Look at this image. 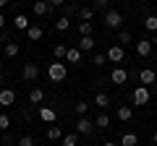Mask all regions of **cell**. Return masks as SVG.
<instances>
[{
  "instance_id": "9a60e30c",
  "label": "cell",
  "mask_w": 157,
  "mask_h": 146,
  "mask_svg": "<svg viewBox=\"0 0 157 146\" xmlns=\"http://www.w3.org/2000/svg\"><path fill=\"white\" fill-rule=\"evenodd\" d=\"M115 115H118V120H121V123H126V120H131V118H134V110H131L128 104H121Z\"/></svg>"
},
{
  "instance_id": "2e32d148",
  "label": "cell",
  "mask_w": 157,
  "mask_h": 146,
  "mask_svg": "<svg viewBox=\"0 0 157 146\" xmlns=\"http://www.w3.org/2000/svg\"><path fill=\"white\" fill-rule=\"evenodd\" d=\"M42 99H45V91L39 89V86H34V89L29 91V102H32V104H42Z\"/></svg>"
},
{
  "instance_id": "ffe728a7",
  "label": "cell",
  "mask_w": 157,
  "mask_h": 146,
  "mask_svg": "<svg viewBox=\"0 0 157 146\" xmlns=\"http://www.w3.org/2000/svg\"><path fill=\"white\" fill-rule=\"evenodd\" d=\"M66 52H68V47L63 45V42H58V45L52 47V55H55V60H66Z\"/></svg>"
},
{
  "instance_id": "d6986e66",
  "label": "cell",
  "mask_w": 157,
  "mask_h": 146,
  "mask_svg": "<svg viewBox=\"0 0 157 146\" xmlns=\"http://www.w3.org/2000/svg\"><path fill=\"white\" fill-rule=\"evenodd\" d=\"M42 34H45V31H42V26H29L26 29V37H29V39H34V42L42 39Z\"/></svg>"
},
{
  "instance_id": "484cf974",
  "label": "cell",
  "mask_w": 157,
  "mask_h": 146,
  "mask_svg": "<svg viewBox=\"0 0 157 146\" xmlns=\"http://www.w3.org/2000/svg\"><path fill=\"white\" fill-rule=\"evenodd\" d=\"M92 63H94L97 68H102L107 63V55H105V52H94V55H92Z\"/></svg>"
},
{
  "instance_id": "8fae6325",
  "label": "cell",
  "mask_w": 157,
  "mask_h": 146,
  "mask_svg": "<svg viewBox=\"0 0 157 146\" xmlns=\"http://www.w3.org/2000/svg\"><path fill=\"white\" fill-rule=\"evenodd\" d=\"M78 50L81 52H92L94 50V37H92V34L89 37H78Z\"/></svg>"
},
{
  "instance_id": "e575fe53",
  "label": "cell",
  "mask_w": 157,
  "mask_h": 146,
  "mask_svg": "<svg viewBox=\"0 0 157 146\" xmlns=\"http://www.w3.org/2000/svg\"><path fill=\"white\" fill-rule=\"evenodd\" d=\"M110 5V0H92V8L94 11H100V8H107Z\"/></svg>"
},
{
  "instance_id": "4fadbf2b",
  "label": "cell",
  "mask_w": 157,
  "mask_h": 146,
  "mask_svg": "<svg viewBox=\"0 0 157 146\" xmlns=\"http://www.w3.org/2000/svg\"><path fill=\"white\" fill-rule=\"evenodd\" d=\"M81 57H84V55H81V50H78V47H68L66 63H76V65H78V63H81Z\"/></svg>"
},
{
  "instance_id": "e0dca14e",
  "label": "cell",
  "mask_w": 157,
  "mask_h": 146,
  "mask_svg": "<svg viewBox=\"0 0 157 146\" xmlns=\"http://www.w3.org/2000/svg\"><path fill=\"white\" fill-rule=\"evenodd\" d=\"M94 104L100 107V110H105V107L110 104V97H107L105 91H97V94H94Z\"/></svg>"
},
{
  "instance_id": "1f68e13d",
  "label": "cell",
  "mask_w": 157,
  "mask_h": 146,
  "mask_svg": "<svg viewBox=\"0 0 157 146\" xmlns=\"http://www.w3.org/2000/svg\"><path fill=\"white\" fill-rule=\"evenodd\" d=\"M63 11H66V16L71 18L73 13H78V5H76V3H66V5H63Z\"/></svg>"
},
{
  "instance_id": "52a82bcc",
  "label": "cell",
  "mask_w": 157,
  "mask_h": 146,
  "mask_svg": "<svg viewBox=\"0 0 157 146\" xmlns=\"http://www.w3.org/2000/svg\"><path fill=\"white\" fill-rule=\"evenodd\" d=\"M92 130H94V123H92L89 118H78V123H76V133H81V136H89Z\"/></svg>"
},
{
  "instance_id": "603a6c76",
  "label": "cell",
  "mask_w": 157,
  "mask_h": 146,
  "mask_svg": "<svg viewBox=\"0 0 157 146\" xmlns=\"http://www.w3.org/2000/svg\"><path fill=\"white\" fill-rule=\"evenodd\" d=\"M139 144V136L136 133H126L123 138H121V146H136Z\"/></svg>"
},
{
  "instance_id": "f6af8a7d",
  "label": "cell",
  "mask_w": 157,
  "mask_h": 146,
  "mask_svg": "<svg viewBox=\"0 0 157 146\" xmlns=\"http://www.w3.org/2000/svg\"><path fill=\"white\" fill-rule=\"evenodd\" d=\"M0 136H3V130H0Z\"/></svg>"
},
{
  "instance_id": "7bdbcfd3",
  "label": "cell",
  "mask_w": 157,
  "mask_h": 146,
  "mask_svg": "<svg viewBox=\"0 0 157 146\" xmlns=\"http://www.w3.org/2000/svg\"><path fill=\"white\" fill-rule=\"evenodd\" d=\"M0 71H3V60H0Z\"/></svg>"
},
{
  "instance_id": "8d00e7d4",
  "label": "cell",
  "mask_w": 157,
  "mask_h": 146,
  "mask_svg": "<svg viewBox=\"0 0 157 146\" xmlns=\"http://www.w3.org/2000/svg\"><path fill=\"white\" fill-rule=\"evenodd\" d=\"M47 5H50V11H52V8H63V5H66V0H50Z\"/></svg>"
},
{
  "instance_id": "cb8c5ba5",
  "label": "cell",
  "mask_w": 157,
  "mask_h": 146,
  "mask_svg": "<svg viewBox=\"0 0 157 146\" xmlns=\"http://www.w3.org/2000/svg\"><path fill=\"white\" fill-rule=\"evenodd\" d=\"M78 16H81V21H92V18H94V8H92V5L81 8V11H78Z\"/></svg>"
},
{
  "instance_id": "ba28073f",
  "label": "cell",
  "mask_w": 157,
  "mask_h": 146,
  "mask_svg": "<svg viewBox=\"0 0 157 146\" xmlns=\"http://www.w3.org/2000/svg\"><path fill=\"white\" fill-rule=\"evenodd\" d=\"M152 50H155V47H152L149 39H139V42H136V55H139V57H149Z\"/></svg>"
},
{
  "instance_id": "6da1fadb",
  "label": "cell",
  "mask_w": 157,
  "mask_h": 146,
  "mask_svg": "<svg viewBox=\"0 0 157 146\" xmlns=\"http://www.w3.org/2000/svg\"><path fill=\"white\" fill-rule=\"evenodd\" d=\"M47 76H50V81H52V84H60V81H66V76H68L66 63H60V60L50 63V65H47Z\"/></svg>"
},
{
  "instance_id": "30bf717a",
  "label": "cell",
  "mask_w": 157,
  "mask_h": 146,
  "mask_svg": "<svg viewBox=\"0 0 157 146\" xmlns=\"http://www.w3.org/2000/svg\"><path fill=\"white\" fill-rule=\"evenodd\" d=\"M155 78H157V73L152 71V68H144V71L139 73V84H141V86H147V84H155Z\"/></svg>"
},
{
  "instance_id": "ab89813d",
  "label": "cell",
  "mask_w": 157,
  "mask_h": 146,
  "mask_svg": "<svg viewBox=\"0 0 157 146\" xmlns=\"http://www.w3.org/2000/svg\"><path fill=\"white\" fill-rule=\"evenodd\" d=\"M149 42H152V47H157V34H155V37H152Z\"/></svg>"
},
{
  "instance_id": "7c38bea8",
  "label": "cell",
  "mask_w": 157,
  "mask_h": 146,
  "mask_svg": "<svg viewBox=\"0 0 157 146\" xmlns=\"http://www.w3.org/2000/svg\"><path fill=\"white\" fill-rule=\"evenodd\" d=\"M55 110L52 107H39V120H45V123H55Z\"/></svg>"
},
{
  "instance_id": "74e56055",
  "label": "cell",
  "mask_w": 157,
  "mask_h": 146,
  "mask_svg": "<svg viewBox=\"0 0 157 146\" xmlns=\"http://www.w3.org/2000/svg\"><path fill=\"white\" fill-rule=\"evenodd\" d=\"M3 26H6V16L0 13V31H3Z\"/></svg>"
},
{
  "instance_id": "ac0fdd59",
  "label": "cell",
  "mask_w": 157,
  "mask_h": 146,
  "mask_svg": "<svg viewBox=\"0 0 157 146\" xmlns=\"http://www.w3.org/2000/svg\"><path fill=\"white\" fill-rule=\"evenodd\" d=\"M21 52V45L18 42H6V57H16Z\"/></svg>"
},
{
  "instance_id": "3957f363",
  "label": "cell",
  "mask_w": 157,
  "mask_h": 146,
  "mask_svg": "<svg viewBox=\"0 0 157 146\" xmlns=\"http://www.w3.org/2000/svg\"><path fill=\"white\" fill-rule=\"evenodd\" d=\"M21 78L24 81H37L39 78V65L37 63H26V65L21 68Z\"/></svg>"
},
{
  "instance_id": "ee69618b",
  "label": "cell",
  "mask_w": 157,
  "mask_h": 146,
  "mask_svg": "<svg viewBox=\"0 0 157 146\" xmlns=\"http://www.w3.org/2000/svg\"><path fill=\"white\" fill-rule=\"evenodd\" d=\"M45 3H50V0H45Z\"/></svg>"
},
{
  "instance_id": "5bb4252c",
  "label": "cell",
  "mask_w": 157,
  "mask_h": 146,
  "mask_svg": "<svg viewBox=\"0 0 157 146\" xmlns=\"http://www.w3.org/2000/svg\"><path fill=\"white\" fill-rule=\"evenodd\" d=\"M32 11H34V16H47V13H50V5H47L45 0H34Z\"/></svg>"
},
{
  "instance_id": "f35d334b",
  "label": "cell",
  "mask_w": 157,
  "mask_h": 146,
  "mask_svg": "<svg viewBox=\"0 0 157 146\" xmlns=\"http://www.w3.org/2000/svg\"><path fill=\"white\" fill-rule=\"evenodd\" d=\"M102 146H118V144H115V141H105V144H102Z\"/></svg>"
},
{
  "instance_id": "9c48e42d",
  "label": "cell",
  "mask_w": 157,
  "mask_h": 146,
  "mask_svg": "<svg viewBox=\"0 0 157 146\" xmlns=\"http://www.w3.org/2000/svg\"><path fill=\"white\" fill-rule=\"evenodd\" d=\"M0 104H3V107L16 104V91H13V89H3V91H0Z\"/></svg>"
},
{
  "instance_id": "44dd1931",
  "label": "cell",
  "mask_w": 157,
  "mask_h": 146,
  "mask_svg": "<svg viewBox=\"0 0 157 146\" xmlns=\"http://www.w3.org/2000/svg\"><path fill=\"white\" fill-rule=\"evenodd\" d=\"M47 138H50V141H60V138H63L60 125H50V128H47Z\"/></svg>"
},
{
  "instance_id": "5b68a950",
  "label": "cell",
  "mask_w": 157,
  "mask_h": 146,
  "mask_svg": "<svg viewBox=\"0 0 157 146\" xmlns=\"http://www.w3.org/2000/svg\"><path fill=\"white\" fill-rule=\"evenodd\" d=\"M131 99H134V104H147V102H149V89H147V86H136Z\"/></svg>"
},
{
  "instance_id": "b9f144b4",
  "label": "cell",
  "mask_w": 157,
  "mask_h": 146,
  "mask_svg": "<svg viewBox=\"0 0 157 146\" xmlns=\"http://www.w3.org/2000/svg\"><path fill=\"white\" fill-rule=\"evenodd\" d=\"M152 141H155V144H157V130H155V136H152Z\"/></svg>"
},
{
  "instance_id": "d4e9b609",
  "label": "cell",
  "mask_w": 157,
  "mask_h": 146,
  "mask_svg": "<svg viewBox=\"0 0 157 146\" xmlns=\"http://www.w3.org/2000/svg\"><path fill=\"white\" fill-rule=\"evenodd\" d=\"M68 26H71V18H68V16H60V18L55 21V29H58V31H66Z\"/></svg>"
},
{
  "instance_id": "f546056e",
  "label": "cell",
  "mask_w": 157,
  "mask_h": 146,
  "mask_svg": "<svg viewBox=\"0 0 157 146\" xmlns=\"http://www.w3.org/2000/svg\"><path fill=\"white\" fill-rule=\"evenodd\" d=\"M131 42V31H126V29H121V37H118V45L121 47H126Z\"/></svg>"
},
{
  "instance_id": "4316f807",
  "label": "cell",
  "mask_w": 157,
  "mask_h": 146,
  "mask_svg": "<svg viewBox=\"0 0 157 146\" xmlns=\"http://www.w3.org/2000/svg\"><path fill=\"white\" fill-rule=\"evenodd\" d=\"M76 144H78V133H68V136H63L60 146H76Z\"/></svg>"
},
{
  "instance_id": "836d02e7",
  "label": "cell",
  "mask_w": 157,
  "mask_h": 146,
  "mask_svg": "<svg viewBox=\"0 0 157 146\" xmlns=\"http://www.w3.org/2000/svg\"><path fill=\"white\" fill-rule=\"evenodd\" d=\"M16 146H34V138H32V136H21Z\"/></svg>"
},
{
  "instance_id": "8992f818",
  "label": "cell",
  "mask_w": 157,
  "mask_h": 146,
  "mask_svg": "<svg viewBox=\"0 0 157 146\" xmlns=\"http://www.w3.org/2000/svg\"><path fill=\"white\" fill-rule=\"evenodd\" d=\"M110 81H113V84H118V86H121V84H126V81H128V71H126V68H121V65H118V68H113Z\"/></svg>"
},
{
  "instance_id": "7a4b0ae2",
  "label": "cell",
  "mask_w": 157,
  "mask_h": 146,
  "mask_svg": "<svg viewBox=\"0 0 157 146\" xmlns=\"http://www.w3.org/2000/svg\"><path fill=\"white\" fill-rule=\"evenodd\" d=\"M105 26L107 29H121V26H123V16H121V11H107L105 13Z\"/></svg>"
},
{
  "instance_id": "f1b7e54d",
  "label": "cell",
  "mask_w": 157,
  "mask_h": 146,
  "mask_svg": "<svg viewBox=\"0 0 157 146\" xmlns=\"http://www.w3.org/2000/svg\"><path fill=\"white\" fill-rule=\"evenodd\" d=\"M29 26H32V24H29V18H26V16H21V13H18V16H16V29H24V31H26Z\"/></svg>"
},
{
  "instance_id": "4dcf8cb0",
  "label": "cell",
  "mask_w": 157,
  "mask_h": 146,
  "mask_svg": "<svg viewBox=\"0 0 157 146\" xmlns=\"http://www.w3.org/2000/svg\"><path fill=\"white\" fill-rule=\"evenodd\" d=\"M78 34H81V37H89V34H92V24L89 21H81V24H78Z\"/></svg>"
},
{
  "instance_id": "d6a6232c",
  "label": "cell",
  "mask_w": 157,
  "mask_h": 146,
  "mask_svg": "<svg viewBox=\"0 0 157 146\" xmlns=\"http://www.w3.org/2000/svg\"><path fill=\"white\" fill-rule=\"evenodd\" d=\"M86 110H89V104H86V102H76V115H78V118H84Z\"/></svg>"
},
{
  "instance_id": "d590c367",
  "label": "cell",
  "mask_w": 157,
  "mask_h": 146,
  "mask_svg": "<svg viewBox=\"0 0 157 146\" xmlns=\"http://www.w3.org/2000/svg\"><path fill=\"white\" fill-rule=\"evenodd\" d=\"M11 128V118L8 115H0V130H8Z\"/></svg>"
},
{
  "instance_id": "60d3db41",
  "label": "cell",
  "mask_w": 157,
  "mask_h": 146,
  "mask_svg": "<svg viewBox=\"0 0 157 146\" xmlns=\"http://www.w3.org/2000/svg\"><path fill=\"white\" fill-rule=\"evenodd\" d=\"M8 3H11V0H0V8H6V5H8Z\"/></svg>"
},
{
  "instance_id": "7402d4cb",
  "label": "cell",
  "mask_w": 157,
  "mask_h": 146,
  "mask_svg": "<svg viewBox=\"0 0 157 146\" xmlns=\"http://www.w3.org/2000/svg\"><path fill=\"white\" fill-rule=\"evenodd\" d=\"M107 125H110V118H107L105 112H100V115H97V120H94V128H100V130H105Z\"/></svg>"
},
{
  "instance_id": "277c9868",
  "label": "cell",
  "mask_w": 157,
  "mask_h": 146,
  "mask_svg": "<svg viewBox=\"0 0 157 146\" xmlns=\"http://www.w3.org/2000/svg\"><path fill=\"white\" fill-rule=\"evenodd\" d=\"M105 55H107V60H110V63H121V60L126 57V50H123L121 45H113L110 50L105 52Z\"/></svg>"
},
{
  "instance_id": "83f0119b",
  "label": "cell",
  "mask_w": 157,
  "mask_h": 146,
  "mask_svg": "<svg viewBox=\"0 0 157 146\" xmlns=\"http://www.w3.org/2000/svg\"><path fill=\"white\" fill-rule=\"evenodd\" d=\"M144 29H149V31L157 34V16H147L144 18Z\"/></svg>"
}]
</instances>
